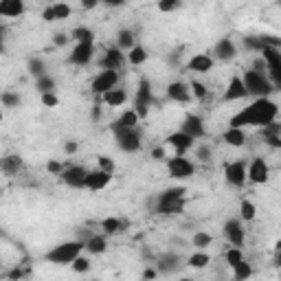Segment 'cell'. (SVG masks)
Masks as SVG:
<instances>
[{
    "label": "cell",
    "instance_id": "8",
    "mask_svg": "<svg viewBox=\"0 0 281 281\" xmlns=\"http://www.w3.org/2000/svg\"><path fill=\"white\" fill-rule=\"evenodd\" d=\"M117 81H119V73H117V70H101V73L92 79V88H90V90L95 92V95H103L105 90H110V88L117 86Z\"/></svg>",
    "mask_w": 281,
    "mask_h": 281
},
{
    "label": "cell",
    "instance_id": "42",
    "mask_svg": "<svg viewBox=\"0 0 281 281\" xmlns=\"http://www.w3.org/2000/svg\"><path fill=\"white\" fill-rule=\"evenodd\" d=\"M70 263H73V270L75 272H88V270H90V259L81 257V255H77V257H75Z\"/></svg>",
    "mask_w": 281,
    "mask_h": 281
},
{
    "label": "cell",
    "instance_id": "13",
    "mask_svg": "<svg viewBox=\"0 0 281 281\" xmlns=\"http://www.w3.org/2000/svg\"><path fill=\"white\" fill-rule=\"evenodd\" d=\"M187 136H191L193 140L196 139H202L204 136V123H202L200 117H196V114H187L184 117V123H182V130Z\"/></svg>",
    "mask_w": 281,
    "mask_h": 281
},
{
    "label": "cell",
    "instance_id": "24",
    "mask_svg": "<svg viewBox=\"0 0 281 281\" xmlns=\"http://www.w3.org/2000/svg\"><path fill=\"white\" fill-rule=\"evenodd\" d=\"M222 139H224V143L231 145V147H241V145L246 143V134L241 127H228Z\"/></svg>",
    "mask_w": 281,
    "mask_h": 281
},
{
    "label": "cell",
    "instance_id": "22",
    "mask_svg": "<svg viewBox=\"0 0 281 281\" xmlns=\"http://www.w3.org/2000/svg\"><path fill=\"white\" fill-rule=\"evenodd\" d=\"M101 99H103V103H108L110 108H119V105H123L127 101V95L123 88H110V90H105L103 95H101Z\"/></svg>",
    "mask_w": 281,
    "mask_h": 281
},
{
    "label": "cell",
    "instance_id": "16",
    "mask_svg": "<svg viewBox=\"0 0 281 281\" xmlns=\"http://www.w3.org/2000/svg\"><path fill=\"white\" fill-rule=\"evenodd\" d=\"M121 66H123V51L119 46L108 48L103 60H101V68L103 70H119Z\"/></svg>",
    "mask_w": 281,
    "mask_h": 281
},
{
    "label": "cell",
    "instance_id": "11",
    "mask_svg": "<svg viewBox=\"0 0 281 281\" xmlns=\"http://www.w3.org/2000/svg\"><path fill=\"white\" fill-rule=\"evenodd\" d=\"M246 178L250 180V182L255 184H263L268 180V165L263 158H255L253 162H250L248 171H246Z\"/></svg>",
    "mask_w": 281,
    "mask_h": 281
},
{
    "label": "cell",
    "instance_id": "38",
    "mask_svg": "<svg viewBox=\"0 0 281 281\" xmlns=\"http://www.w3.org/2000/svg\"><path fill=\"white\" fill-rule=\"evenodd\" d=\"M156 4H158V11L171 13V11H176V9L182 4V0H156Z\"/></svg>",
    "mask_w": 281,
    "mask_h": 281
},
{
    "label": "cell",
    "instance_id": "41",
    "mask_svg": "<svg viewBox=\"0 0 281 281\" xmlns=\"http://www.w3.org/2000/svg\"><path fill=\"white\" fill-rule=\"evenodd\" d=\"M70 11H73V9H70L68 4H64V2H55V4H53L55 20H66V18H70Z\"/></svg>",
    "mask_w": 281,
    "mask_h": 281
},
{
    "label": "cell",
    "instance_id": "34",
    "mask_svg": "<svg viewBox=\"0 0 281 281\" xmlns=\"http://www.w3.org/2000/svg\"><path fill=\"white\" fill-rule=\"evenodd\" d=\"M184 191L187 189L184 187H171V189H165V191L158 196V200H180V198H184Z\"/></svg>",
    "mask_w": 281,
    "mask_h": 281
},
{
    "label": "cell",
    "instance_id": "12",
    "mask_svg": "<svg viewBox=\"0 0 281 281\" xmlns=\"http://www.w3.org/2000/svg\"><path fill=\"white\" fill-rule=\"evenodd\" d=\"M92 53H95V46H92V44L77 42V46H75L73 53L68 55V61L70 64H77V66H86L88 61L92 60Z\"/></svg>",
    "mask_w": 281,
    "mask_h": 281
},
{
    "label": "cell",
    "instance_id": "33",
    "mask_svg": "<svg viewBox=\"0 0 281 281\" xmlns=\"http://www.w3.org/2000/svg\"><path fill=\"white\" fill-rule=\"evenodd\" d=\"M174 268H178V257H176V255H165V257H161V261H158V270L171 272Z\"/></svg>",
    "mask_w": 281,
    "mask_h": 281
},
{
    "label": "cell",
    "instance_id": "25",
    "mask_svg": "<svg viewBox=\"0 0 281 281\" xmlns=\"http://www.w3.org/2000/svg\"><path fill=\"white\" fill-rule=\"evenodd\" d=\"M83 248H86L90 255H101V253H105V248H108V241H105V237H101V235H90L86 241H83Z\"/></svg>",
    "mask_w": 281,
    "mask_h": 281
},
{
    "label": "cell",
    "instance_id": "36",
    "mask_svg": "<svg viewBox=\"0 0 281 281\" xmlns=\"http://www.w3.org/2000/svg\"><path fill=\"white\" fill-rule=\"evenodd\" d=\"M240 215H241V220H246V222H250V220H255V215H257V209H255V204L253 202H248V200H244L240 204Z\"/></svg>",
    "mask_w": 281,
    "mask_h": 281
},
{
    "label": "cell",
    "instance_id": "17",
    "mask_svg": "<svg viewBox=\"0 0 281 281\" xmlns=\"http://www.w3.org/2000/svg\"><path fill=\"white\" fill-rule=\"evenodd\" d=\"M167 143H169L178 154H184L187 149L193 147V139H191V136H187L184 132H174V134H169V136H167Z\"/></svg>",
    "mask_w": 281,
    "mask_h": 281
},
{
    "label": "cell",
    "instance_id": "26",
    "mask_svg": "<svg viewBox=\"0 0 281 281\" xmlns=\"http://www.w3.org/2000/svg\"><path fill=\"white\" fill-rule=\"evenodd\" d=\"M20 167H22V158H20V156H16V154L0 158V169H2L7 176L18 174V169H20Z\"/></svg>",
    "mask_w": 281,
    "mask_h": 281
},
{
    "label": "cell",
    "instance_id": "4",
    "mask_svg": "<svg viewBox=\"0 0 281 281\" xmlns=\"http://www.w3.org/2000/svg\"><path fill=\"white\" fill-rule=\"evenodd\" d=\"M112 132L117 136L119 149H123V152H139L140 149V132L136 127H125V125L114 123Z\"/></svg>",
    "mask_w": 281,
    "mask_h": 281
},
{
    "label": "cell",
    "instance_id": "56",
    "mask_svg": "<svg viewBox=\"0 0 281 281\" xmlns=\"http://www.w3.org/2000/svg\"><path fill=\"white\" fill-rule=\"evenodd\" d=\"M263 68H266V61H263L261 57H257V60H255V70H257V73H263Z\"/></svg>",
    "mask_w": 281,
    "mask_h": 281
},
{
    "label": "cell",
    "instance_id": "50",
    "mask_svg": "<svg viewBox=\"0 0 281 281\" xmlns=\"http://www.w3.org/2000/svg\"><path fill=\"white\" fill-rule=\"evenodd\" d=\"M198 158H200L202 162L211 161V147L209 145H200V147H198Z\"/></svg>",
    "mask_w": 281,
    "mask_h": 281
},
{
    "label": "cell",
    "instance_id": "39",
    "mask_svg": "<svg viewBox=\"0 0 281 281\" xmlns=\"http://www.w3.org/2000/svg\"><path fill=\"white\" fill-rule=\"evenodd\" d=\"M211 241H213V237L204 231H198L193 235V246H198V248H206V246H211Z\"/></svg>",
    "mask_w": 281,
    "mask_h": 281
},
{
    "label": "cell",
    "instance_id": "64",
    "mask_svg": "<svg viewBox=\"0 0 281 281\" xmlns=\"http://www.w3.org/2000/svg\"><path fill=\"white\" fill-rule=\"evenodd\" d=\"M0 193H2V191H0Z\"/></svg>",
    "mask_w": 281,
    "mask_h": 281
},
{
    "label": "cell",
    "instance_id": "37",
    "mask_svg": "<svg viewBox=\"0 0 281 281\" xmlns=\"http://www.w3.org/2000/svg\"><path fill=\"white\" fill-rule=\"evenodd\" d=\"M209 261H211V257L206 253H193L191 257H189V266L191 268H204Z\"/></svg>",
    "mask_w": 281,
    "mask_h": 281
},
{
    "label": "cell",
    "instance_id": "45",
    "mask_svg": "<svg viewBox=\"0 0 281 281\" xmlns=\"http://www.w3.org/2000/svg\"><path fill=\"white\" fill-rule=\"evenodd\" d=\"M244 46L250 48V51H261L263 42H261L259 35H248V38H244Z\"/></svg>",
    "mask_w": 281,
    "mask_h": 281
},
{
    "label": "cell",
    "instance_id": "35",
    "mask_svg": "<svg viewBox=\"0 0 281 281\" xmlns=\"http://www.w3.org/2000/svg\"><path fill=\"white\" fill-rule=\"evenodd\" d=\"M0 101H2V105H7V108H18V105L22 103L20 95H18V92H11V90L2 92V95H0Z\"/></svg>",
    "mask_w": 281,
    "mask_h": 281
},
{
    "label": "cell",
    "instance_id": "6",
    "mask_svg": "<svg viewBox=\"0 0 281 281\" xmlns=\"http://www.w3.org/2000/svg\"><path fill=\"white\" fill-rule=\"evenodd\" d=\"M167 171H169L171 178H189V176H193V171H196V167H193L191 161H187L184 156H176V158H169L167 161Z\"/></svg>",
    "mask_w": 281,
    "mask_h": 281
},
{
    "label": "cell",
    "instance_id": "52",
    "mask_svg": "<svg viewBox=\"0 0 281 281\" xmlns=\"http://www.w3.org/2000/svg\"><path fill=\"white\" fill-rule=\"evenodd\" d=\"M53 42H55L57 46H64V44L68 42V35H66V33H57L55 38H53Z\"/></svg>",
    "mask_w": 281,
    "mask_h": 281
},
{
    "label": "cell",
    "instance_id": "23",
    "mask_svg": "<svg viewBox=\"0 0 281 281\" xmlns=\"http://www.w3.org/2000/svg\"><path fill=\"white\" fill-rule=\"evenodd\" d=\"M184 209V200H158L156 204V211L162 215H176V213H182Z\"/></svg>",
    "mask_w": 281,
    "mask_h": 281
},
{
    "label": "cell",
    "instance_id": "3",
    "mask_svg": "<svg viewBox=\"0 0 281 281\" xmlns=\"http://www.w3.org/2000/svg\"><path fill=\"white\" fill-rule=\"evenodd\" d=\"M81 250H83V241H79V240L64 241V244L55 246L53 250H48V253L44 255V259L53 261V263H70L77 255H81Z\"/></svg>",
    "mask_w": 281,
    "mask_h": 281
},
{
    "label": "cell",
    "instance_id": "47",
    "mask_svg": "<svg viewBox=\"0 0 281 281\" xmlns=\"http://www.w3.org/2000/svg\"><path fill=\"white\" fill-rule=\"evenodd\" d=\"M189 90H193V95H196L198 99H204V97H206V86H204V83H200V81H191Z\"/></svg>",
    "mask_w": 281,
    "mask_h": 281
},
{
    "label": "cell",
    "instance_id": "54",
    "mask_svg": "<svg viewBox=\"0 0 281 281\" xmlns=\"http://www.w3.org/2000/svg\"><path fill=\"white\" fill-rule=\"evenodd\" d=\"M42 18H44L46 22H53V20H55V13H53V7H46V9H44Z\"/></svg>",
    "mask_w": 281,
    "mask_h": 281
},
{
    "label": "cell",
    "instance_id": "30",
    "mask_svg": "<svg viewBox=\"0 0 281 281\" xmlns=\"http://www.w3.org/2000/svg\"><path fill=\"white\" fill-rule=\"evenodd\" d=\"M117 123L119 125H125V127H136L139 125V114H136L134 110H125V112L117 119Z\"/></svg>",
    "mask_w": 281,
    "mask_h": 281
},
{
    "label": "cell",
    "instance_id": "27",
    "mask_svg": "<svg viewBox=\"0 0 281 281\" xmlns=\"http://www.w3.org/2000/svg\"><path fill=\"white\" fill-rule=\"evenodd\" d=\"M70 38H73L75 42H81V44H92V42H95V33H92L90 29H86V26H77V29L70 33Z\"/></svg>",
    "mask_w": 281,
    "mask_h": 281
},
{
    "label": "cell",
    "instance_id": "51",
    "mask_svg": "<svg viewBox=\"0 0 281 281\" xmlns=\"http://www.w3.org/2000/svg\"><path fill=\"white\" fill-rule=\"evenodd\" d=\"M46 171H48V174H61L64 167H61V162H57V161H48L46 162Z\"/></svg>",
    "mask_w": 281,
    "mask_h": 281
},
{
    "label": "cell",
    "instance_id": "59",
    "mask_svg": "<svg viewBox=\"0 0 281 281\" xmlns=\"http://www.w3.org/2000/svg\"><path fill=\"white\" fill-rule=\"evenodd\" d=\"M152 158H156V161H158V158H165V149H162V147H156V149L152 152Z\"/></svg>",
    "mask_w": 281,
    "mask_h": 281
},
{
    "label": "cell",
    "instance_id": "9",
    "mask_svg": "<svg viewBox=\"0 0 281 281\" xmlns=\"http://www.w3.org/2000/svg\"><path fill=\"white\" fill-rule=\"evenodd\" d=\"M110 180H112V174L110 171H103V169H97V171H88L86 174V182L83 187L92 189V191H99V189L108 187Z\"/></svg>",
    "mask_w": 281,
    "mask_h": 281
},
{
    "label": "cell",
    "instance_id": "15",
    "mask_svg": "<svg viewBox=\"0 0 281 281\" xmlns=\"http://www.w3.org/2000/svg\"><path fill=\"white\" fill-rule=\"evenodd\" d=\"M213 55L218 57L220 61H231L233 57L237 55V51H235V44H233L228 38L218 40V44H215V46H213Z\"/></svg>",
    "mask_w": 281,
    "mask_h": 281
},
{
    "label": "cell",
    "instance_id": "1",
    "mask_svg": "<svg viewBox=\"0 0 281 281\" xmlns=\"http://www.w3.org/2000/svg\"><path fill=\"white\" fill-rule=\"evenodd\" d=\"M277 112H279V108H277L275 101H270L268 97H257L253 105L244 108L241 112H237L235 117L231 119V127H244V125L263 127L270 121H275Z\"/></svg>",
    "mask_w": 281,
    "mask_h": 281
},
{
    "label": "cell",
    "instance_id": "55",
    "mask_svg": "<svg viewBox=\"0 0 281 281\" xmlns=\"http://www.w3.org/2000/svg\"><path fill=\"white\" fill-rule=\"evenodd\" d=\"M99 2H103L105 7H121L125 0H99Z\"/></svg>",
    "mask_w": 281,
    "mask_h": 281
},
{
    "label": "cell",
    "instance_id": "63",
    "mask_svg": "<svg viewBox=\"0 0 281 281\" xmlns=\"http://www.w3.org/2000/svg\"><path fill=\"white\" fill-rule=\"evenodd\" d=\"M0 121H2V110H0Z\"/></svg>",
    "mask_w": 281,
    "mask_h": 281
},
{
    "label": "cell",
    "instance_id": "2",
    "mask_svg": "<svg viewBox=\"0 0 281 281\" xmlns=\"http://www.w3.org/2000/svg\"><path fill=\"white\" fill-rule=\"evenodd\" d=\"M241 81H244L246 92H248V95H255V97H268L272 90H275L270 79H268L263 73H257V70H246Z\"/></svg>",
    "mask_w": 281,
    "mask_h": 281
},
{
    "label": "cell",
    "instance_id": "44",
    "mask_svg": "<svg viewBox=\"0 0 281 281\" xmlns=\"http://www.w3.org/2000/svg\"><path fill=\"white\" fill-rule=\"evenodd\" d=\"M101 226H103L105 233H117L123 224H121V220H119V218H105L103 222H101Z\"/></svg>",
    "mask_w": 281,
    "mask_h": 281
},
{
    "label": "cell",
    "instance_id": "58",
    "mask_svg": "<svg viewBox=\"0 0 281 281\" xmlns=\"http://www.w3.org/2000/svg\"><path fill=\"white\" fill-rule=\"evenodd\" d=\"M156 277H158V270H152V268H147L143 272V279H156Z\"/></svg>",
    "mask_w": 281,
    "mask_h": 281
},
{
    "label": "cell",
    "instance_id": "43",
    "mask_svg": "<svg viewBox=\"0 0 281 281\" xmlns=\"http://www.w3.org/2000/svg\"><path fill=\"white\" fill-rule=\"evenodd\" d=\"M44 61L42 60H38V57H33V60H29V73L33 75V77H42V75H46L44 73Z\"/></svg>",
    "mask_w": 281,
    "mask_h": 281
},
{
    "label": "cell",
    "instance_id": "14",
    "mask_svg": "<svg viewBox=\"0 0 281 281\" xmlns=\"http://www.w3.org/2000/svg\"><path fill=\"white\" fill-rule=\"evenodd\" d=\"M224 237H226L233 246L244 244V228H241L240 220H228V222L224 224Z\"/></svg>",
    "mask_w": 281,
    "mask_h": 281
},
{
    "label": "cell",
    "instance_id": "21",
    "mask_svg": "<svg viewBox=\"0 0 281 281\" xmlns=\"http://www.w3.org/2000/svg\"><path fill=\"white\" fill-rule=\"evenodd\" d=\"M167 97H169L171 101H180V103H187V101L191 99L189 86H184L182 81H171L169 86H167Z\"/></svg>",
    "mask_w": 281,
    "mask_h": 281
},
{
    "label": "cell",
    "instance_id": "40",
    "mask_svg": "<svg viewBox=\"0 0 281 281\" xmlns=\"http://www.w3.org/2000/svg\"><path fill=\"white\" fill-rule=\"evenodd\" d=\"M224 259H226L228 266H235L237 261H241V259H244V253L240 250V246H235V248H228V250H226Z\"/></svg>",
    "mask_w": 281,
    "mask_h": 281
},
{
    "label": "cell",
    "instance_id": "7",
    "mask_svg": "<svg viewBox=\"0 0 281 281\" xmlns=\"http://www.w3.org/2000/svg\"><path fill=\"white\" fill-rule=\"evenodd\" d=\"M224 178H226V182L233 184V187H244L246 184V165L241 161L226 162V165H224Z\"/></svg>",
    "mask_w": 281,
    "mask_h": 281
},
{
    "label": "cell",
    "instance_id": "60",
    "mask_svg": "<svg viewBox=\"0 0 281 281\" xmlns=\"http://www.w3.org/2000/svg\"><path fill=\"white\" fill-rule=\"evenodd\" d=\"M22 275H24V272H22L20 268H16V270H11V272H9V277H11V279H20Z\"/></svg>",
    "mask_w": 281,
    "mask_h": 281
},
{
    "label": "cell",
    "instance_id": "19",
    "mask_svg": "<svg viewBox=\"0 0 281 281\" xmlns=\"http://www.w3.org/2000/svg\"><path fill=\"white\" fill-rule=\"evenodd\" d=\"M24 13V0H0V16L20 18Z\"/></svg>",
    "mask_w": 281,
    "mask_h": 281
},
{
    "label": "cell",
    "instance_id": "5",
    "mask_svg": "<svg viewBox=\"0 0 281 281\" xmlns=\"http://www.w3.org/2000/svg\"><path fill=\"white\" fill-rule=\"evenodd\" d=\"M149 103H152V86H149L147 79H140L139 90H136V99H134V112L140 119H145L147 117Z\"/></svg>",
    "mask_w": 281,
    "mask_h": 281
},
{
    "label": "cell",
    "instance_id": "28",
    "mask_svg": "<svg viewBox=\"0 0 281 281\" xmlns=\"http://www.w3.org/2000/svg\"><path fill=\"white\" fill-rule=\"evenodd\" d=\"M117 46L121 48V51H130L132 46H134V33L127 29L119 31V38H117Z\"/></svg>",
    "mask_w": 281,
    "mask_h": 281
},
{
    "label": "cell",
    "instance_id": "53",
    "mask_svg": "<svg viewBox=\"0 0 281 281\" xmlns=\"http://www.w3.org/2000/svg\"><path fill=\"white\" fill-rule=\"evenodd\" d=\"M77 147H79V145L75 143V140H68V143L64 145V152L66 154H75V152H77Z\"/></svg>",
    "mask_w": 281,
    "mask_h": 281
},
{
    "label": "cell",
    "instance_id": "57",
    "mask_svg": "<svg viewBox=\"0 0 281 281\" xmlns=\"http://www.w3.org/2000/svg\"><path fill=\"white\" fill-rule=\"evenodd\" d=\"M99 4V0H81V7L83 9H95Z\"/></svg>",
    "mask_w": 281,
    "mask_h": 281
},
{
    "label": "cell",
    "instance_id": "31",
    "mask_svg": "<svg viewBox=\"0 0 281 281\" xmlns=\"http://www.w3.org/2000/svg\"><path fill=\"white\" fill-rule=\"evenodd\" d=\"M127 60H130V64L139 66V64H143V61L147 60V51H145L143 46H132V48H130V55H127Z\"/></svg>",
    "mask_w": 281,
    "mask_h": 281
},
{
    "label": "cell",
    "instance_id": "32",
    "mask_svg": "<svg viewBox=\"0 0 281 281\" xmlns=\"http://www.w3.org/2000/svg\"><path fill=\"white\" fill-rule=\"evenodd\" d=\"M35 88H38L40 92H53L55 90V79L48 77V75H42V77L35 79Z\"/></svg>",
    "mask_w": 281,
    "mask_h": 281
},
{
    "label": "cell",
    "instance_id": "61",
    "mask_svg": "<svg viewBox=\"0 0 281 281\" xmlns=\"http://www.w3.org/2000/svg\"><path fill=\"white\" fill-rule=\"evenodd\" d=\"M99 114H101L99 105H95V108H92V119H99Z\"/></svg>",
    "mask_w": 281,
    "mask_h": 281
},
{
    "label": "cell",
    "instance_id": "20",
    "mask_svg": "<svg viewBox=\"0 0 281 281\" xmlns=\"http://www.w3.org/2000/svg\"><path fill=\"white\" fill-rule=\"evenodd\" d=\"M187 68L193 70V73H209V70L213 68V57L204 55V53H198V55H193L191 60H189Z\"/></svg>",
    "mask_w": 281,
    "mask_h": 281
},
{
    "label": "cell",
    "instance_id": "18",
    "mask_svg": "<svg viewBox=\"0 0 281 281\" xmlns=\"http://www.w3.org/2000/svg\"><path fill=\"white\" fill-rule=\"evenodd\" d=\"M244 97H248V92H246L241 77H233L228 81L226 92H224V101H235V99H244Z\"/></svg>",
    "mask_w": 281,
    "mask_h": 281
},
{
    "label": "cell",
    "instance_id": "49",
    "mask_svg": "<svg viewBox=\"0 0 281 281\" xmlns=\"http://www.w3.org/2000/svg\"><path fill=\"white\" fill-rule=\"evenodd\" d=\"M99 169L110 171V174H112V171H114V162H112V158H108V156H99Z\"/></svg>",
    "mask_w": 281,
    "mask_h": 281
},
{
    "label": "cell",
    "instance_id": "62",
    "mask_svg": "<svg viewBox=\"0 0 281 281\" xmlns=\"http://www.w3.org/2000/svg\"><path fill=\"white\" fill-rule=\"evenodd\" d=\"M4 51V38H2V29H0V53Z\"/></svg>",
    "mask_w": 281,
    "mask_h": 281
},
{
    "label": "cell",
    "instance_id": "29",
    "mask_svg": "<svg viewBox=\"0 0 281 281\" xmlns=\"http://www.w3.org/2000/svg\"><path fill=\"white\" fill-rule=\"evenodd\" d=\"M233 268V277L235 279H240V281H244V279H248L250 277V263H246V259H241V261H237L235 266H231Z\"/></svg>",
    "mask_w": 281,
    "mask_h": 281
},
{
    "label": "cell",
    "instance_id": "46",
    "mask_svg": "<svg viewBox=\"0 0 281 281\" xmlns=\"http://www.w3.org/2000/svg\"><path fill=\"white\" fill-rule=\"evenodd\" d=\"M42 103L46 105V108H55V105L60 103V99H57L55 92H42Z\"/></svg>",
    "mask_w": 281,
    "mask_h": 281
},
{
    "label": "cell",
    "instance_id": "10",
    "mask_svg": "<svg viewBox=\"0 0 281 281\" xmlns=\"http://www.w3.org/2000/svg\"><path fill=\"white\" fill-rule=\"evenodd\" d=\"M86 174H88V171L83 169V167L75 165V167H68V169H64L60 176H61V180H64V182L68 184V187L81 189L83 182H86Z\"/></svg>",
    "mask_w": 281,
    "mask_h": 281
},
{
    "label": "cell",
    "instance_id": "48",
    "mask_svg": "<svg viewBox=\"0 0 281 281\" xmlns=\"http://www.w3.org/2000/svg\"><path fill=\"white\" fill-rule=\"evenodd\" d=\"M263 139H266V143L270 147H281V134H268V132H263Z\"/></svg>",
    "mask_w": 281,
    "mask_h": 281
}]
</instances>
